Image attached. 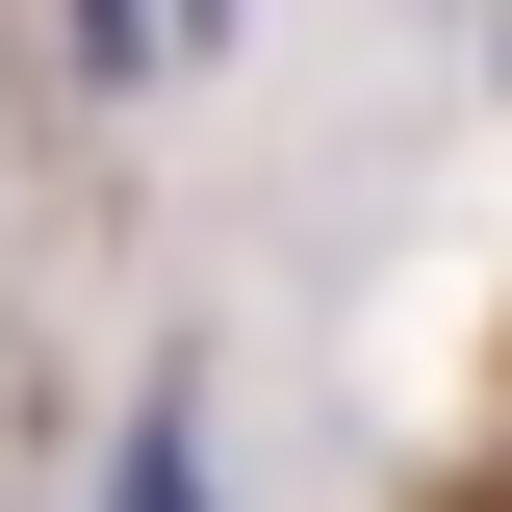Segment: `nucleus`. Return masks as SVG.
I'll use <instances>...</instances> for the list:
<instances>
[{"instance_id": "1", "label": "nucleus", "mask_w": 512, "mask_h": 512, "mask_svg": "<svg viewBox=\"0 0 512 512\" xmlns=\"http://www.w3.org/2000/svg\"><path fill=\"white\" fill-rule=\"evenodd\" d=\"M103 512H231V487H205V410H180V384L128 410V461H103Z\"/></svg>"}, {"instance_id": "2", "label": "nucleus", "mask_w": 512, "mask_h": 512, "mask_svg": "<svg viewBox=\"0 0 512 512\" xmlns=\"http://www.w3.org/2000/svg\"><path fill=\"white\" fill-rule=\"evenodd\" d=\"M180 26H231V0H180Z\"/></svg>"}]
</instances>
